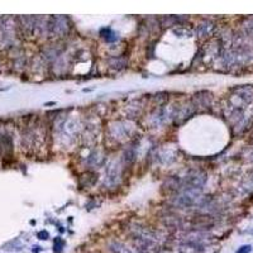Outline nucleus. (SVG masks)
I'll return each mask as SVG.
<instances>
[{"mask_svg":"<svg viewBox=\"0 0 253 253\" xmlns=\"http://www.w3.org/2000/svg\"><path fill=\"white\" fill-rule=\"evenodd\" d=\"M50 37L61 38L68 33V19L65 17H50L47 18V30Z\"/></svg>","mask_w":253,"mask_h":253,"instance_id":"f257e3e1","label":"nucleus"},{"mask_svg":"<svg viewBox=\"0 0 253 253\" xmlns=\"http://www.w3.org/2000/svg\"><path fill=\"white\" fill-rule=\"evenodd\" d=\"M108 248L111 253H138L132 247H129L128 244L119 241H111L108 244Z\"/></svg>","mask_w":253,"mask_h":253,"instance_id":"f03ea898","label":"nucleus"},{"mask_svg":"<svg viewBox=\"0 0 253 253\" xmlns=\"http://www.w3.org/2000/svg\"><path fill=\"white\" fill-rule=\"evenodd\" d=\"M213 29H214V26H211L208 22H205V23H203V24L197 26L196 32H197V36H200V37H208L211 33Z\"/></svg>","mask_w":253,"mask_h":253,"instance_id":"7ed1b4c3","label":"nucleus"},{"mask_svg":"<svg viewBox=\"0 0 253 253\" xmlns=\"http://www.w3.org/2000/svg\"><path fill=\"white\" fill-rule=\"evenodd\" d=\"M63 247H65V242L61 238H57L56 242H55V252L56 253H61V252H62V249H63Z\"/></svg>","mask_w":253,"mask_h":253,"instance_id":"20e7f679","label":"nucleus"},{"mask_svg":"<svg viewBox=\"0 0 253 253\" xmlns=\"http://www.w3.org/2000/svg\"><path fill=\"white\" fill-rule=\"evenodd\" d=\"M48 237H50V234H48V232L47 231H42V232H39L38 233V238L39 239H48Z\"/></svg>","mask_w":253,"mask_h":253,"instance_id":"39448f33","label":"nucleus"},{"mask_svg":"<svg viewBox=\"0 0 253 253\" xmlns=\"http://www.w3.org/2000/svg\"><path fill=\"white\" fill-rule=\"evenodd\" d=\"M248 252H251V247L249 246H244V247H241V249L237 253H248Z\"/></svg>","mask_w":253,"mask_h":253,"instance_id":"423d86ee","label":"nucleus"},{"mask_svg":"<svg viewBox=\"0 0 253 253\" xmlns=\"http://www.w3.org/2000/svg\"><path fill=\"white\" fill-rule=\"evenodd\" d=\"M33 248H34V249H33V252H34V253H36V252H37V253H38V252H41V251H42V249H41V247H39V246H34V247H33Z\"/></svg>","mask_w":253,"mask_h":253,"instance_id":"0eeeda50","label":"nucleus"}]
</instances>
